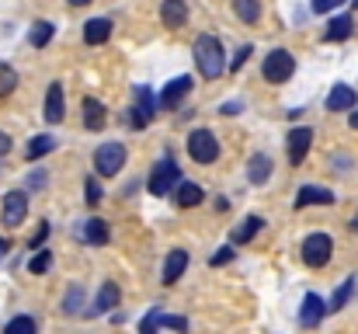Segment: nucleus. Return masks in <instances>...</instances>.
Returning <instances> with one entry per match:
<instances>
[{
    "instance_id": "nucleus-1",
    "label": "nucleus",
    "mask_w": 358,
    "mask_h": 334,
    "mask_svg": "<svg viewBox=\"0 0 358 334\" xmlns=\"http://www.w3.org/2000/svg\"><path fill=\"white\" fill-rule=\"evenodd\" d=\"M192 53H195V67L206 81H216L227 70V53H223V42L216 35H199Z\"/></svg>"
},
{
    "instance_id": "nucleus-2",
    "label": "nucleus",
    "mask_w": 358,
    "mask_h": 334,
    "mask_svg": "<svg viewBox=\"0 0 358 334\" xmlns=\"http://www.w3.org/2000/svg\"><path fill=\"white\" fill-rule=\"evenodd\" d=\"M261 74H264L268 84H285V81L296 74V60H292V53H289V49H271V53L264 56Z\"/></svg>"
},
{
    "instance_id": "nucleus-3",
    "label": "nucleus",
    "mask_w": 358,
    "mask_h": 334,
    "mask_svg": "<svg viewBox=\"0 0 358 334\" xmlns=\"http://www.w3.org/2000/svg\"><path fill=\"white\" fill-rule=\"evenodd\" d=\"M181 181V167L171 160V157H164V160H157V167L150 171V181H146V188H150V195H171V188Z\"/></svg>"
},
{
    "instance_id": "nucleus-4",
    "label": "nucleus",
    "mask_w": 358,
    "mask_h": 334,
    "mask_svg": "<svg viewBox=\"0 0 358 334\" xmlns=\"http://www.w3.org/2000/svg\"><path fill=\"white\" fill-rule=\"evenodd\" d=\"M125 146L122 143H101L98 150H94V171H98V178H115L122 167H125Z\"/></svg>"
},
{
    "instance_id": "nucleus-5",
    "label": "nucleus",
    "mask_w": 358,
    "mask_h": 334,
    "mask_svg": "<svg viewBox=\"0 0 358 334\" xmlns=\"http://www.w3.org/2000/svg\"><path fill=\"white\" fill-rule=\"evenodd\" d=\"M188 157L195 164H216L220 160V139L209 129H195L188 136Z\"/></svg>"
},
{
    "instance_id": "nucleus-6",
    "label": "nucleus",
    "mask_w": 358,
    "mask_h": 334,
    "mask_svg": "<svg viewBox=\"0 0 358 334\" xmlns=\"http://www.w3.org/2000/svg\"><path fill=\"white\" fill-rule=\"evenodd\" d=\"M331 251H334V240H331L327 233H310V237L303 240V261H306L310 268H324V265L331 261Z\"/></svg>"
},
{
    "instance_id": "nucleus-7",
    "label": "nucleus",
    "mask_w": 358,
    "mask_h": 334,
    "mask_svg": "<svg viewBox=\"0 0 358 334\" xmlns=\"http://www.w3.org/2000/svg\"><path fill=\"white\" fill-rule=\"evenodd\" d=\"M28 216V195L24 192H7L3 195V206H0V223L7 226V230H14V226H21Z\"/></svg>"
},
{
    "instance_id": "nucleus-8",
    "label": "nucleus",
    "mask_w": 358,
    "mask_h": 334,
    "mask_svg": "<svg viewBox=\"0 0 358 334\" xmlns=\"http://www.w3.org/2000/svg\"><path fill=\"white\" fill-rule=\"evenodd\" d=\"M310 143H313V129H310V125H296V129L289 132L285 146H289V164H292V167H299V164L306 160Z\"/></svg>"
},
{
    "instance_id": "nucleus-9",
    "label": "nucleus",
    "mask_w": 358,
    "mask_h": 334,
    "mask_svg": "<svg viewBox=\"0 0 358 334\" xmlns=\"http://www.w3.org/2000/svg\"><path fill=\"white\" fill-rule=\"evenodd\" d=\"M150 122H153V95H150L146 84H139V88H136V105H132L129 125H132V129H143V125H150Z\"/></svg>"
},
{
    "instance_id": "nucleus-10",
    "label": "nucleus",
    "mask_w": 358,
    "mask_h": 334,
    "mask_svg": "<svg viewBox=\"0 0 358 334\" xmlns=\"http://www.w3.org/2000/svg\"><path fill=\"white\" fill-rule=\"evenodd\" d=\"M63 115H66V98H63V84L56 81V84H49V91H45V122H49V125H59Z\"/></svg>"
},
{
    "instance_id": "nucleus-11",
    "label": "nucleus",
    "mask_w": 358,
    "mask_h": 334,
    "mask_svg": "<svg viewBox=\"0 0 358 334\" xmlns=\"http://www.w3.org/2000/svg\"><path fill=\"white\" fill-rule=\"evenodd\" d=\"M306 206H334V192L320 185H303L296 195V209H306Z\"/></svg>"
},
{
    "instance_id": "nucleus-12",
    "label": "nucleus",
    "mask_w": 358,
    "mask_h": 334,
    "mask_svg": "<svg viewBox=\"0 0 358 334\" xmlns=\"http://www.w3.org/2000/svg\"><path fill=\"white\" fill-rule=\"evenodd\" d=\"M324 314H327L324 300H320L317 293H306V296H303V310H299V324H303V328H317V324L324 321Z\"/></svg>"
},
{
    "instance_id": "nucleus-13",
    "label": "nucleus",
    "mask_w": 358,
    "mask_h": 334,
    "mask_svg": "<svg viewBox=\"0 0 358 334\" xmlns=\"http://www.w3.org/2000/svg\"><path fill=\"white\" fill-rule=\"evenodd\" d=\"M185 268H188V251H181V247H174L171 254H167V261H164V286H174L181 275H185Z\"/></svg>"
},
{
    "instance_id": "nucleus-14",
    "label": "nucleus",
    "mask_w": 358,
    "mask_h": 334,
    "mask_svg": "<svg viewBox=\"0 0 358 334\" xmlns=\"http://www.w3.org/2000/svg\"><path fill=\"white\" fill-rule=\"evenodd\" d=\"M160 21H164V28H185V21H188V4H185V0H164V4H160Z\"/></svg>"
},
{
    "instance_id": "nucleus-15",
    "label": "nucleus",
    "mask_w": 358,
    "mask_h": 334,
    "mask_svg": "<svg viewBox=\"0 0 358 334\" xmlns=\"http://www.w3.org/2000/svg\"><path fill=\"white\" fill-rule=\"evenodd\" d=\"M122 293L115 282H105L101 286V293H98V300H94V307H91V317H105V314H112L115 307H119Z\"/></svg>"
},
{
    "instance_id": "nucleus-16",
    "label": "nucleus",
    "mask_w": 358,
    "mask_h": 334,
    "mask_svg": "<svg viewBox=\"0 0 358 334\" xmlns=\"http://www.w3.org/2000/svg\"><path fill=\"white\" fill-rule=\"evenodd\" d=\"M355 105H358V98L348 84H334V88H331V95H327V111H352Z\"/></svg>"
},
{
    "instance_id": "nucleus-17",
    "label": "nucleus",
    "mask_w": 358,
    "mask_h": 334,
    "mask_svg": "<svg viewBox=\"0 0 358 334\" xmlns=\"http://www.w3.org/2000/svg\"><path fill=\"white\" fill-rule=\"evenodd\" d=\"M192 88H195V84H192V77H174V81L160 91V105H164V109H174V105L192 91Z\"/></svg>"
},
{
    "instance_id": "nucleus-18",
    "label": "nucleus",
    "mask_w": 358,
    "mask_h": 334,
    "mask_svg": "<svg viewBox=\"0 0 358 334\" xmlns=\"http://www.w3.org/2000/svg\"><path fill=\"white\" fill-rule=\"evenodd\" d=\"M108 39H112V21L108 18H94V21L84 25V42L87 46H105Z\"/></svg>"
},
{
    "instance_id": "nucleus-19",
    "label": "nucleus",
    "mask_w": 358,
    "mask_h": 334,
    "mask_svg": "<svg viewBox=\"0 0 358 334\" xmlns=\"http://www.w3.org/2000/svg\"><path fill=\"white\" fill-rule=\"evenodd\" d=\"M105 122H108L105 105H101L98 98H84V125H87L91 132H101V129H105Z\"/></svg>"
},
{
    "instance_id": "nucleus-20",
    "label": "nucleus",
    "mask_w": 358,
    "mask_h": 334,
    "mask_svg": "<svg viewBox=\"0 0 358 334\" xmlns=\"http://www.w3.org/2000/svg\"><path fill=\"white\" fill-rule=\"evenodd\" d=\"M352 32H355V18H352V14H338V18L327 25L324 39H327V42H345V39H352Z\"/></svg>"
},
{
    "instance_id": "nucleus-21",
    "label": "nucleus",
    "mask_w": 358,
    "mask_h": 334,
    "mask_svg": "<svg viewBox=\"0 0 358 334\" xmlns=\"http://www.w3.org/2000/svg\"><path fill=\"white\" fill-rule=\"evenodd\" d=\"M247 178H250L254 185H264V181L271 178V157H268V153H254V157L247 160Z\"/></svg>"
},
{
    "instance_id": "nucleus-22",
    "label": "nucleus",
    "mask_w": 358,
    "mask_h": 334,
    "mask_svg": "<svg viewBox=\"0 0 358 334\" xmlns=\"http://www.w3.org/2000/svg\"><path fill=\"white\" fill-rule=\"evenodd\" d=\"M202 199H206L202 185H195V181H181L178 185V206L181 209H195V206H202Z\"/></svg>"
},
{
    "instance_id": "nucleus-23",
    "label": "nucleus",
    "mask_w": 358,
    "mask_h": 334,
    "mask_svg": "<svg viewBox=\"0 0 358 334\" xmlns=\"http://www.w3.org/2000/svg\"><path fill=\"white\" fill-rule=\"evenodd\" d=\"M84 240L91 244V247H105L108 240H112V230H108V223L105 220H87V226H84Z\"/></svg>"
},
{
    "instance_id": "nucleus-24",
    "label": "nucleus",
    "mask_w": 358,
    "mask_h": 334,
    "mask_svg": "<svg viewBox=\"0 0 358 334\" xmlns=\"http://www.w3.org/2000/svg\"><path fill=\"white\" fill-rule=\"evenodd\" d=\"M52 35H56V25H52V21H35L31 32H28V42H31L35 49H45V46L52 42Z\"/></svg>"
},
{
    "instance_id": "nucleus-25",
    "label": "nucleus",
    "mask_w": 358,
    "mask_h": 334,
    "mask_svg": "<svg viewBox=\"0 0 358 334\" xmlns=\"http://www.w3.org/2000/svg\"><path fill=\"white\" fill-rule=\"evenodd\" d=\"M56 146H59V143H56L49 132H42V136H31V139H28V150H24V153H28V160H38V157L52 153Z\"/></svg>"
},
{
    "instance_id": "nucleus-26",
    "label": "nucleus",
    "mask_w": 358,
    "mask_h": 334,
    "mask_svg": "<svg viewBox=\"0 0 358 334\" xmlns=\"http://www.w3.org/2000/svg\"><path fill=\"white\" fill-rule=\"evenodd\" d=\"M261 226H264V220H261V216H247V220L234 230V244H247V240H254V237L261 233Z\"/></svg>"
},
{
    "instance_id": "nucleus-27",
    "label": "nucleus",
    "mask_w": 358,
    "mask_h": 334,
    "mask_svg": "<svg viewBox=\"0 0 358 334\" xmlns=\"http://www.w3.org/2000/svg\"><path fill=\"white\" fill-rule=\"evenodd\" d=\"M352 296H355V275L341 282V289H338V293L331 296V303H327V310H331V314H338V310H345V303H348Z\"/></svg>"
},
{
    "instance_id": "nucleus-28",
    "label": "nucleus",
    "mask_w": 358,
    "mask_h": 334,
    "mask_svg": "<svg viewBox=\"0 0 358 334\" xmlns=\"http://www.w3.org/2000/svg\"><path fill=\"white\" fill-rule=\"evenodd\" d=\"M49 265H52V251L35 247V254L28 258V272H31V275H45V272H49Z\"/></svg>"
},
{
    "instance_id": "nucleus-29",
    "label": "nucleus",
    "mask_w": 358,
    "mask_h": 334,
    "mask_svg": "<svg viewBox=\"0 0 358 334\" xmlns=\"http://www.w3.org/2000/svg\"><path fill=\"white\" fill-rule=\"evenodd\" d=\"M234 11H237V18L243 25H254L261 18V4L257 0H234Z\"/></svg>"
},
{
    "instance_id": "nucleus-30",
    "label": "nucleus",
    "mask_w": 358,
    "mask_h": 334,
    "mask_svg": "<svg viewBox=\"0 0 358 334\" xmlns=\"http://www.w3.org/2000/svg\"><path fill=\"white\" fill-rule=\"evenodd\" d=\"M17 91V70L10 63H0V98H10Z\"/></svg>"
},
{
    "instance_id": "nucleus-31",
    "label": "nucleus",
    "mask_w": 358,
    "mask_h": 334,
    "mask_svg": "<svg viewBox=\"0 0 358 334\" xmlns=\"http://www.w3.org/2000/svg\"><path fill=\"white\" fill-rule=\"evenodd\" d=\"M80 303H84V289H80V286H73V289L66 293V303H63V310H66L70 317H77V314H80Z\"/></svg>"
},
{
    "instance_id": "nucleus-32",
    "label": "nucleus",
    "mask_w": 358,
    "mask_h": 334,
    "mask_svg": "<svg viewBox=\"0 0 358 334\" xmlns=\"http://www.w3.org/2000/svg\"><path fill=\"white\" fill-rule=\"evenodd\" d=\"M84 202H87V206H98V202H101V185H98V178H87V181H84Z\"/></svg>"
},
{
    "instance_id": "nucleus-33",
    "label": "nucleus",
    "mask_w": 358,
    "mask_h": 334,
    "mask_svg": "<svg viewBox=\"0 0 358 334\" xmlns=\"http://www.w3.org/2000/svg\"><path fill=\"white\" fill-rule=\"evenodd\" d=\"M157 328H174V331H188V321H185V317H171V314H160V310H157Z\"/></svg>"
},
{
    "instance_id": "nucleus-34",
    "label": "nucleus",
    "mask_w": 358,
    "mask_h": 334,
    "mask_svg": "<svg viewBox=\"0 0 358 334\" xmlns=\"http://www.w3.org/2000/svg\"><path fill=\"white\" fill-rule=\"evenodd\" d=\"M7 334H17V331H31L35 334V321L31 317H14V321H7V328H3Z\"/></svg>"
},
{
    "instance_id": "nucleus-35",
    "label": "nucleus",
    "mask_w": 358,
    "mask_h": 334,
    "mask_svg": "<svg viewBox=\"0 0 358 334\" xmlns=\"http://www.w3.org/2000/svg\"><path fill=\"white\" fill-rule=\"evenodd\" d=\"M234 254H237V251H234L230 244H223V247H220V251L209 258V265H213V268H220V265H230V261H234Z\"/></svg>"
},
{
    "instance_id": "nucleus-36",
    "label": "nucleus",
    "mask_w": 358,
    "mask_h": 334,
    "mask_svg": "<svg viewBox=\"0 0 358 334\" xmlns=\"http://www.w3.org/2000/svg\"><path fill=\"white\" fill-rule=\"evenodd\" d=\"M345 0H313V11L317 14H331V11H338Z\"/></svg>"
},
{
    "instance_id": "nucleus-37",
    "label": "nucleus",
    "mask_w": 358,
    "mask_h": 334,
    "mask_svg": "<svg viewBox=\"0 0 358 334\" xmlns=\"http://www.w3.org/2000/svg\"><path fill=\"white\" fill-rule=\"evenodd\" d=\"M28 188H31V192H42V188H45V171L28 174Z\"/></svg>"
},
{
    "instance_id": "nucleus-38",
    "label": "nucleus",
    "mask_w": 358,
    "mask_h": 334,
    "mask_svg": "<svg viewBox=\"0 0 358 334\" xmlns=\"http://www.w3.org/2000/svg\"><path fill=\"white\" fill-rule=\"evenodd\" d=\"M45 237H49V223H42V226H38V233H35V240H31L28 247H31V251H35V247H42V240H45Z\"/></svg>"
},
{
    "instance_id": "nucleus-39",
    "label": "nucleus",
    "mask_w": 358,
    "mask_h": 334,
    "mask_svg": "<svg viewBox=\"0 0 358 334\" xmlns=\"http://www.w3.org/2000/svg\"><path fill=\"white\" fill-rule=\"evenodd\" d=\"M247 56H250V46H243V49H240L237 56H234V63H230V70H240V67L247 63Z\"/></svg>"
},
{
    "instance_id": "nucleus-40",
    "label": "nucleus",
    "mask_w": 358,
    "mask_h": 334,
    "mask_svg": "<svg viewBox=\"0 0 358 334\" xmlns=\"http://www.w3.org/2000/svg\"><path fill=\"white\" fill-rule=\"evenodd\" d=\"M153 328H157V310H150V314H146V321H143V334H150Z\"/></svg>"
},
{
    "instance_id": "nucleus-41",
    "label": "nucleus",
    "mask_w": 358,
    "mask_h": 334,
    "mask_svg": "<svg viewBox=\"0 0 358 334\" xmlns=\"http://www.w3.org/2000/svg\"><path fill=\"white\" fill-rule=\"evenodd\" d=\"M3 153H10V136H7V132H0V157H3Z\"/></svg>"
},
{
    "instance_id": "nucleus-42",
    "label": "nucleus",
    "mask_w": 358,
    "mask_h": 334,
    "mask_svg": "<svg viewBox=\"0 0 358 334\" xmlns=\"http://www.w3.org/2000/svg\"><path fill=\"white\" fill-rule=\"evenodd\" d=\"M237 111H240V102H230V105L220 109V115H237Z\"/></svg>"
},
{
    "instance_id": "nucleus-43",
    "label": "nucleus",
    "mask_w": 358,
    "mask_h": 334,
    "mask_svg": "<svg viewBox=\"0 0 358 334\" xmlns=\"http://www.w3.org/2000/svg\"><path fill=\"white\" fill-rule=\"evenodd\" d=\"M7 247H10V244H7V240H0V258L7 254Z\"/></svg>"
},
{
    "instance_id": "nucleus-44",
    "label": "nucleus",
    "mask_w": 358,
    "mask_h": 334,
    "mask_svg": "<svg viewBox=\"0 0 358 334\" xmlns=\"http://www.w3.org/2000/svg\"><path fill=\"white\" fill-rule=\"evenodd\" d=\"M352 129H358V111H352Z\"/></svg>"
},
{
    "instance_id": "nucleus-45",
    "label": "nucleus",
    "mask_w": 358,
    "mask_h": 334,
    "mask_svg": "<svg viewBox=\"0 0 358 334\" xmlns=\"http://www.w3.org/2000/svg\"><path fill=\"white\" fill-rule=\"evenodd\" d=\"M70 4H73V7H84V4H91V0H70Z\"/></svg>"
},
{
    "instance_id": "nucleus-46",
    "label": "nucleus",
    "mask_w": 358,
    "mask_h": 334,
    "mask_svg": "<svg viewBox=\"0 0 358 334\" xmlns=\"http://www.w3.org/2000/svg\"><path fill=\"white\" fill-rule=\"evenodd\" d=\"M352 230H358V220H352Z\"/></svg>"
},
{
    "instance_id": "nucleus-47",
    "label": "nucleus",
    "mask_w": 358,
    "mask_h": 334,
    "mask_svg": "<svg viewBox=\"0 0 358 334\" xmlns=\"http://www.w3.org/2000/svg\"><path fill=\"white\" fill-rule=\"evenodd\" d=\"M352 4H355V7H358V0H352Z\"/></svg>"
}]
</instances>
